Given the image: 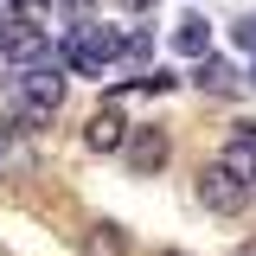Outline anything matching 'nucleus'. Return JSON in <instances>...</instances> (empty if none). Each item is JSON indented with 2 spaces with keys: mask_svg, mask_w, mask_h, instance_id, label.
<instances>
[{
  "mask_svg": "<svg viewBox=\"0 0 256 256\" xmlns=\"http://www.w3.org/2000/svg\"><path fill=\"white\" fill-rule=\"evenodd\" d=\"M122 154H128V166H134L141 180H154L160 166L173 160V141H166V128H160V122H134V134H128Z\"/></svg>",
  "mask_w": 256,
  "mask_h": 256,
  "instance_id": "obj_1",
  "label": "nucleus"
},
{
  "mask_svg": "<svg viewBox=\"0 0 256 256\" xmlns=\"http://www.w3.org/2000/svg\"><path fill=\"white\" fill-rule=\"evenodd\" d=\"M244 198H250V186H244V180H230L218 160L198 173V205H205V212H218V218H237V212H244Z\"/></svg>",
  "mask_w": 256,
  "mask_h": 256,
  "instance_id": "obj_2",
  "label": "nucleus"
},
{
  "mask_svg": "<svg viewBox=\"0 0 256 256\" xmlns=\"http://www.w3.org/2000/svg\"><path fill=\"white\" fill-rule=\"evenodd\" d=\"M128 134H134V122L122 116V102H102L90 116V128H84V148L90 154H116V148H128Z\"/></svg>",
  "mask_w": 256,
  "mask_h": 256,
  "instance_id": "obj_3",
  "label": "nucleus"
},
{
  "mask_svg": "<svg viewBox=\"0 0 256 256\" xmlns=\"http://www.w3.org/2000/svg\"><path fill=\"white\" fill-rule=\"evenodd\" d=\"M20 96L45 102V109H64V70H58L52 58H45V64H32L26 77H20Z\"/></svg>",
  "mask_w": 256,
  "mask_h": 256,
  "instance_id": "obj_4",
  "label": "nucleus"
},
{
  "mask_svg": "<svg viewBox=\"0 0 256 256\" xmlns=\"http://www.w3.org/2000/svg\"><path fill=\"white\" fill-rule=\"evenodd\" d=\"M173 52H186V58H212V26H205L198 13H186V20L173 26Z\"/></svg>",
  "mask_w": 256,
  "mask_h": 256,
  "instance_id": "obj_5",
  "label": "nucleus"
},
{
  "mask_svg": "<svg viewBox=\"0 0 256 256\" xmlns=\"http://www.w3.org/2000/svg\"><path fill=\"white\" fill-rule=\"evenodd\" d=\"M218 166L230 173V180H244V186H256V141H244V134H230V148L218 154Z\"/></svg>",
  "mask_w": 256,
  "mask_h": 256,
  "instance_id": "obj_6",
  "label": "nucleus"
},
{
  "mask_svg": "<svg viewBox=\"0 0 256 256\" xmlns=\"http://www.w3.org/2000/svg\"><path fill=\"white\" fill-rule=\"evenodd\" d=\"M192 84H198L205 96H230V90H237V70H230L224 58H198V70H192Z\"/></svg>",
  "mask_w": 256,
  "mask_h": 256,
  "instance_id": "obj_7",
  "label": "nucleus"
},
{
  "mask_svg": "<svg viewBox=\"0 0 256 256\" xmlns=\"http://www.w3.org/2000/svg\"><path fill=\"white\" fill-rule=\"evenodd\" d=\"M52 116H58V109H45V102H32V96H20V90H13V109H6V122L20 128V134H32V128H45Z\"/></svg>",
  "mask_w": 256,
  "mask_h": 256,
  "instance_id": "obj_8",
  "label": "nucleus"
},
{
  "mask_svg": "<svg viewBox=\"0 0 256 256\" xmlns=\"http://www.w3.org/2000/svg\"><path fill=\"white\" fill-rule=\"evenodd\" d=\"M84 250L90 256H128V237L116 224H90V237H84Z\"/></svg>",
  "mask_w": 256,
  "mask_h": 256,
  "instance_id": "obj_9",
  "label": "nucleus"
},
{
  "mask_svg": "<svg viewBox=\"0 0 256 256\" xmlns=\"http://www.w3.org/2000/svg\"><path fill=\"white\" fill-rule=\"evenodd\" d=\"M173 84H180L173 70H148V77H141V90H173Z\"/></svg>",
  "mask_w": 256,
  "mask_h": 256,
  "instance_id": "obj_10",
  "label": "nucleus"
},
{
  "mask_svg": "<svg viewBox=\"0 0 256 256\" xmlns=\"http://www.w3.org/2000/svg\"><path fill=\"white\" fill-rule=\"evenodd\" d=\"M116 6H122V13H148L154 0H116Z\"/></svg>",
  "mask_w": 256,
  "mask_h": 256,
  "instance_id": "obj_11",
  "label": "nucleus"
},
{
  "mask_svg": "<svg viewBox=\"0 0 256 256\" xmlns=\"http://www.w3.org/2000/svg\"><path fill=\"white\" fill-rule=\"evenodd\" d=\"M237 134H244V141H256V122H237Z\"/></svg>",
  "mask_w": 256,
  "mask_h": 256,
  "instance_id": "obj_12",
  "label": "nucleus"
},
{
  "mask_svg": "<svg viewBox=\"0 0 256 256\" xmlns=\"http://www.w3.org/2000/svg\"><path fill=\"white\" fill-rule=\"evenodd\" d=\"M160 256H180V250H160Z\"/></svg>",
  "mask_w": 256,
  "mask_h": 256,
  "instance_id": "obj_13",
  "label": "nucleus"
},
{
  "mask_svg": "<svg viewBox=\"0 0 256 256\" xmlns=\"http://www.w3.org/2000/svg\"><path fill=\"white\" fill-rule=\"evenodd\" d=\"M244 256H256V244H250V250H244Z\"/></svg>",
  "mask_w": 256,
  "mask_h": 256,
  "instance_id": "obj_14",
  "label": "nucleus"
},
{
  "mask_svg": "<svg viewBox=\"0 0 256 256\" xmlns=\"http://www.w3.org/2000/svg\"><path fill=\"white\" fill-rule=\"evenodd\" d=\"M250 84H256V70H250Z\"/></svg>",
  "mask_w": 256,
  "mask_h": 256,
  "instance_id": "obj_15",
  "label": "nucleus"
},
{
  "mask_svg": "<svg viewBox=\"0 0 256 256\" xmlns=\"http://www.w3.org/2000/svg\"><path fill=\"white\" fill-rule=\"evenodd\" d=\"M0 154H6V148H0Z\"/></svg>",
  "mask_w": 256,
  "mask_h": 256,
  "instance_id": "obj_16",
  "label": "nucleus"
}]
</instances>
